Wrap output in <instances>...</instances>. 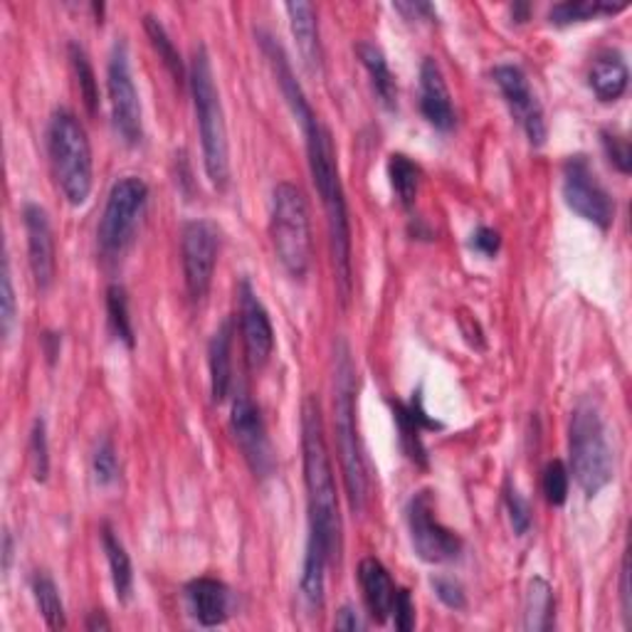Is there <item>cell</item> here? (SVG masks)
<instances>
[{
    "instance_id": "6da1fadb",
    "label": "cell",
    "mask_w": 632,
    "mask_h": 632,
    "mask_svg": "<svg viewBox=\"0 0 632 632\" xmlns=\"http://www.w3.org/2000/svg\"><path fill=\"white\" fill-rule=\"evenodd\" d=\"M301 462L309 506V541L326 551L329 561L338 563L342 556V514H338L336 475L324 438L322 405L314 395L301 403Z\"/></svg>"
},
{
    "instance_id": "7a4b0ae2",
    "label": "cell",
    "mask_w": 632,
    "mask_h": 632,
    "mask_svg": "<svg viewBox=\"0 0 632 632\" xmlns=\"http://www.w3.org/2000/svg\"><path fill=\"white\" fill-rule=\"evenodd\" d=\"M307 136V156H309V171L311 181L317 186V193L322 198L324 213H326V228H329V245H332V262L338 297L346 305L351 297V220H348V205L342 176H338V162L332 131H329L322 119L317 115L307 119L305 124Z\"/></svg>"
},
{
    "instance_id": "3957f363",
    "label": "cell",
    "mask_w": 632,
    "mask_h": 632,
    "mask_svg": "<svg viewBox=\"0 0 632 632\" xmlns=\"http://www.w3.org/2000/svg\"><path fill=\"white\" fill-rule=\"evenodd\" d=\"M334 428L348 506L361 514L368 502V472L356 428V368L346 342L336 344L334 358Z\"/></svg>"
},
{
    "instance_id": "277c9868",
    "label": "cell",
    "mask_w": 632,
    "mask_h": 632,
    "mask_svg": "<svg viewBox=\"0 0 632 632\" xmlns=\"http://www.w3.org/2000/svg\"><path fill=\"white\" fill-rule=\"evenodd\" d=\"M188 84H191V94H193L205 176L215 191L223 193V191H228V186H230L228 127H225L220 92L218 87H215L211 55H207L203 45H198L193 50L191 70H188Z\"/></svg>"
},
{
    "instance_id": "5b68a950",
    "label": "cell",
    "mask_w": 632,
    "mask_h": 632,
    "mask_svg": "<svg viewBox=\"0 0 632 632\" xmlns=\"http://www.w3.org/2000/svg\"><path fill=\"white\" fill-rule=\"evenodd\" d=\"M569 450L575 482L588 499L598 497L610 485L616 457L608 442L606 420L593 401H581L571 413Z\"/></svg>"
},
{
    "instance_id": "8992f818",
    "label": "cell",
    "mask_w": 632,
    "mask_h": 632,
    "mask_svg": "<svg viewBox=\"0 0 632 632\" xmlns=\"http://www.w3.org/2000/svg\"><path fill=\"white\" fill-rule=\"evenodd\" d=\"M47 151L52 174L70 205H84L92 193L94 164L87 131L68 109L55 111L47 127Z\"/></svg>"
},
{
    "instance_id": "52a82bcc",
    "label": "cell",
    "mask_w": 632,
    "mask_h": 632,
    "mask_svg": "<svg viewBox=\"0 0 632 632\" xmlns=\"http://www.w3.org/2000/svg\"><path fill=\"white\" fill-rule=\"evenodd\" d=\"M270 238L287 275L305 279L311 267V220L307 195L299 186L282 181L272 191Z\"/></svg>"
},
{
    "instance_id": "ba28073f",
    "label": "cell",
    "mask_w": 632,
    "mask_h": 632,
    "mask_svg": "<svg viewBox=\"0 0 632 632\" xmlns=\"http://www.w3.org/2000/svg\"><path fill=\"white\" fill-rule=\"evenodd\" d=\"M148 203V186L139 176H124L111 186L104 205L97 240L104 258L117 260L134 242L141 218Z\"/></svg>"
},
{
    "instance_id": "9c48e42d",
    "label": "cell",
    "mask_w": 632,
    "mask_h": 632,
    "mask_svg": "<svg viewBox=\"0 0 632 632\" xmlns=\"http://www.w3.org/2000/svg\"><path fill=\"white\" fill-rule=\"evenodd\" d=\"M405 522H408L413 551L420 561L440 565L460 559L462 539L438 518V502L430 489H420L408 499Z\"/></svg>"
},
{
    "instance_id": "30bf717a",
    "label": "cell",
    "mask_w": 632,
    "mask_h": 632,
    "mask_svg": "<svg viewBox=\"0 0 632 632\" xmlns=\"http://www.w3.org/2000/svg\"><path fill=\"white\" fill-rule=\"evenodd\" d=\"M107 92L111 104V121L119 139L127 146H139L144 139V115H141V99L131 72V55L124 40L111 45L107 64Z\"/></svg>"
},
{
    "instance_id": "8fae6325",
    "label": "cell",
    "mask_w": 632,
    "mask_h": 632,
    "mask_svg": "<svg viewBox=\"0 0 632 632\" xmlns=\"http://www.w3.org/2000/svg\"><path fill=\"white\" fill-rule=\"evenodd\" d=\"M563 201L579 218L608 230L616 220V203H612L606 186L598 181L591 162L583 154L571 156L563 164Z\"/></svg>"
},
{
    "instance_id": "7c38bea8",
    "label": "cell",
    "mask_w": 632,
    "mask_h": 632,
    "mask_svg": "<svg viewBox=\"0 0 632 632\" xmlns=\"http://www.w3.org/2000/svg\"><path fill=\"white\" fill-rule=\"evenodd\" d=\"M220 252V230L207 218L188 220L181 230V262L188 297L201 301L213 285Z\"/></svg>"
},
{
    "instance_id": "4fadbf2b",
    "label": "cell",
    "mask_w": 632,
    "mask_h": 632,
    "mask_svg": "<svg viewBox=\"0 0 632 632\" xmlns=\"http://www.w3.org/2000/svg\"><path fill=\"white\" fill-rule=\"evenodd\" d=\"M492 77L499 92H502L512 117L518 121V127L524 129L526 139L532 141V146H544L546 136H549V127H546L541 102L532 90L529 77H526L524 70L516 68V64H497Z\"/></svg>"
},
{
    "instance_id": "5bb4252c",
    "label": "cell",
    "mask_w": 632,
    "mask_h": 632,
    "mask_svg": "<svg viewBox=\"0 0 632 632\" xmlns=\"http://www.w3.org/2000/svg\"><path fill=\"white\" fill-rule=\"evenodd\" d=\"M230 430L245 462H248L250 469L254 472V477H270L272 472H275V455H272L265 420H262V413L250 395L240 393L238 398L232 401Z\"/></svg>"
},
{
    "instance_id": "9a60e30c",
    "label": "cell",
    "mask_w": 632,
    "mask_h": 632,
    "mask_svg": "<svg viewBox=\"0 0 632 632\" xmlns=\"http://www.w3.org/2000/svg\"><path fill=\"white\" fill-rule=\"evenodd\" d=\"M238 297H240L238 322L245 358H248L250 368H262L270 361L272 351H275V329H272V319L265 305H262V299L258 297V291L250 285V279L240 282Z\"/></svg>"
},
{
    "instance_id": "2e32d148",
    "label": "cell",
    "mask_w": 632,
    "mask_h": 632,
    "mask_svg": "<svg viewBox=\"0 0 632 632\" xmlns=\"http://www.w3.org/2000/svg\"><path fill=\"white\" fill-rule=\"evenodd\" d=\"M23 223L27 235V260L35 277V285L40 291L50 289L58 272V258H55V235L50 218H47L45 207L37 203H27L23 207Z\"/></svg>"
},
{
    "instance_id": "e0dca14e",
    "label": "cell",
    "mask_w": 632,
    "mask_h": 632,
    "mask_svg": "<svg viewBox=\"0 0 632 632\" xmlns=\"http://www.w3.org/2000/svg\"><path fill=\"white\" fill-rule=\"evenodd\" d=\"M420 111L428 124L438 131H452L457 124V111L450 97L445 74L432 58H426L420 64Z\"/></svg>"
},
{
    "instance_id": "ac0fdd59",
    "label": "cell",
    "mask_w": 632,
    "mask_h": 632,
    "mask_svg": "<svg viewBox=\"0 0 632 632\" xmlns=\"http://www.w3.org/2000/svg\"><path fill=\"white\" fill-rule=\"evenodd\" d=\"M230 588L223 581L203 575L186 586V603L191 616L203 628H218L230 618Z\"/></svg>"
},
{
    "instance_id": "d6986e66",
    "label": "cell",
    "mask_w": 632,
    "mask_h": 632,
    "mask_svg": "<svg viewBox=\"0 0 632 632\" xmlns=\"http://www.w3.org/2000/svg\"><path fill=\"white\" fill-rule=\"evenodd\" d=\"M393 415H395V422H398L403 452L413 462H418V465L426 467L428 455H426V445H422V432L440 430V422L432 420L426 413V408H422L420 393H415L410 403H393Z\"/></svg>"
},
{
    "instance_id": "ffe728a7",
    "label": "cell",
    "mask_w": 632,
    "mask_h": 632,
    "mask_svg": "<svg viewBox=\"0 0 632 632\" xmlns=\"http://www.w3.org/2000/svg\"><path fill=\"white\" fill-rule=\"evenodd\" d=\"M358 583H361L368 616L375 622L389 620L393 612L395 591H398L389 569H385L379 559H373V556H366V559L358 563Z\"/></svg>"
},
{
    "instance_id": "44dd1931",
    "label": "cell",
    "mask_w": 632,
    "mask_h": 632,
    "mask_svg": "<svg viewBox=\"0 0 632 632\" xmlns=\"http://www.w3.org/2000/svg\"><path fill=\"white\" fill-rule=\"evenodd\" d=\"M285 11L289 15L291 35H295L299 55H301V60H305L307 70L311 74H322L324 52H322V40H319V23H317L314 5L305 3V0H291V3L285 5Z\"/></svg>"
},
{
    "instance_id": "7402d4cb",
    "label": "cell",
    "mask_w": 632,
    "mask_h": 632,
    "mask_svg": "<svg viewBox=\"0 0 632 632\" xmlns=\"http://www.w3.org/2000/svg\"><path fill=\"white\" fill-rule=\"evenodd\" d=\"M588 84L603 104L618 102L628 92L630 70L618 50H603L591 62Z\"/></svg>"
},
{
    "instance_id": "603a6c76",
    "label": "cell",
    "mask_w": 632,
    "mask_h": 632,
    "mask_svg": "<svg viewBox=\"0 0 632 632\" xmlns=\"http://www.w3.org/2000/svg\"><path fill=\"white\" fill-rule=\"evenodd\" d=\"M232 336L235 326L232 319H225L218 326V332L211 338V348H207V366H211V393L215 403H223L228 398L232 385Z\"/></svg>"
},
{
    "instance_id": "cb8c5ba5",
    "label": "cell",
    "mask_w": 632,
    "mask_h": 632,
    "mask_svg": "<svg viewBox=\"0 0 632 632\" xmlns=\"http://www.w3.org/2000/svg\"><path fill=\"white\" fill-rule=\"evenodd\" d=\"M356 55L366 68L368 77H371L373 92L379 94L383 107L391 111L398 109V84H395V77L389 68V60H385L381 47H375L373 43H358Z\"/></svg>"
},
{
    "instance_id": "d4e9b609",
    "label": "cell",
    "mask_w": 632,
    "mask_h": 632,
    "mask_svg": "<svg viewBox=\"0 0 632 632\" xmlns=\"http://www.w3.org/2000/svg\"><path fill=\"white\" fill-rule=\"evenodd\" d=\"M329 561L326 551L322 546L307 539L305 551V565H301V579H299V593L301 600L307 603L309 610H322L324 608V581H326V565Z\"/></svg>"
},
{
    "instance_id": "484cf974",
    "label": "cell",
    "mask_w": 632,
    "mask_h": 632,
    "mask_svg": "<svg viewBox=\"0 0 632 632\" xmlns=\"http://www.w3.org/2000/svg\"><path fill=\"white\" fill-rule=\"evenodd\" d=\"M102 546H104V553H107V561H109L111 586H115L117 600L129 603L131 593H134V565H131V559L124 549V544L119 541V536L115 534V529H111L109 524H104V529H102Z\"/></svg>"
},
{
    "instance_id": "4316f807",
    "label": "cell",
    "mask_w": 632,
    "mask_h": 632,
    "mask_svg": "<svg viewBox=\"0 0 632 632\" xmlns=\"http://www.w3.org/2000/svg\"><path fill=\"white\" fill-rule=\"evenodd\" d=\"M556 620V598L549 581L534 579L526 588L524 600V630L546 632L553 628Z\"/></svg>"
},
{
    "instance_id": "83f0119b",
    "label": "cell",
    "mask_w": 632,
    "mask_h": 632,
    "mask_svg": "<svg viewBox=\"0 0 632 632\" xmlns=\"http://www.w3.org/2000/svg\"><path fill=\"white\" fill-rule=\"evenodd\" d=\"M625 3H608V0H563L556 3L549 13V21L559 27L596 21V17L616 15L625 11Z\"/></svg>"
},
{
    "instance_id": "f1b7e54d",
    "label": "cell",
    "mask_w": 632,
    "mask_h": 632,
    "mask_svg": "<svg viewBox=\"0 0 632 632\" xmlns=\"http://www.w3.org/2000/svg\"><path fill=\"white\" fill-rule=\"evenodd\" d=\"M389 176H391V186H393L395 198H398V203L405 207V211H413L415 201H418V191H420V178H422L420 166L410 162L408 156L393 154L389 162Z\"/></svg>"
},
{
    "instance_id": "f546056e",
    "label": "cell",
    "mask_w": 632,
    "mask_h": 632,
    "mask_svg": "<svg viewBox=\"0 0 632 632\" xmlns=\"http://www.w3.org/2000/svg\"><path fill=\"white\" fill-rule=\"evenodd\" d=\"M144 31L148 35L151 45H154V50L158 52V58L164 60L166 70L171 72V77L176 84H186L188 82V72H186V64L181 60V52L176 50V45L171 40V35L166 33L164 23L158 21L154 15H146L144 17Z\"/></svg>"
},
{
    "instance_id": "4dcf8cb0",
    "label": "cell",
    "mask_w": 632,
    "mask_h": 632,
    "mask_svg": "<svg viewBox=\"0 0 632 632\" xmlns=\"http://www.w3.org/2000/svg\"><path fill=\"white\" fill-rule=\"evenodd\" d=\"M33 596L37 603V610L45 618L47 628L50 630H64L68 628V616H64V606L60 598V591L55 586V581L47 573H37L33 579Z\"/></svg>"
},
{
    "instance_id": "1f68e13d",
    "label": "cell",
    "mask_w": 632,
    "mask_h": 632,
    "mask_svg": "<svg viewBox=\"0 0 632 632\" xmlns=\"http://www.w3.org/2000/svg\"><path fill=\"white\" fill-rule=\"evenodd\" d=\"M70 62H72L74 77H77V87H80L84 107H87L90 115H97V109H99V84H97V74H94V68H92V62H90V55L84 52L82 45L70 43Z\"/></svg>"
},
{
    "instance_id": "d6a6232c",
    "label": "cell",
    "mask_w": 632,
    "mask_h": 632,
    "mask_svg": "<svg viewBox=\"0 0 632 632\" xmlns=\"http://www.w3.org/2000/svg\"><path fill=\"white\" fill-rule=\"evenodd\" d=\"M107 314H109V326L119 342H124L127 348H134V324H131L129 317V295L121 285H109L107 289Z\"/></svg>"
},
{
    "instance_id": "836d02e7",
    "label": "cell",
    "mask_w": 632,
    "mask_h": 632,
    "mask_svg": "<svg viewBox=\"0 0 632 632\" xmlns=\"http://www.w3.org/2000/svg\"><path fill=\"white\" fill-rule=\"evenodd\" d=\"M17 319V301H15V287H13V272H11V258H3V275H0V332L8 342L13 334Z\"/></svg>"
},
{
    "instance_id": "e575fe53",
    "label": "cell",
    "mask_w": 632,
    "mask_h": 632,
    "mask_svg": "<svg viewBox=\"0 0 632 632\" xmlns=\"http://www.w3.org/2000/svg\"><path fill=\"white\" fill-rule=\"evenodd\" d=\"M569 485H571L569 467H565L561 460H551L549 465L544 467V477H541V489H544L546 502H549L551 506H563L565 499H569Z\"/></svg>"
},
{
    "instance_id": "d590c367",
    "label": "cell",
    "mask_w": 632,
    "mask_h": 632,
    "mask_svg": "<svg viewBox=\"0 0 632 632\" xmlns=\"http://www.w3.org/2000/svg\"><path fill=\"white\" fill-rule=\"evenodd\" d=\"M31 465L37 482H45L50 475V442H47L45 418H35L31 432Z\"/></svg>"
},
{
    "instance_id": "8d00e7d4",
    "label": "cell",
    "mask_w": 632,
    "mask_h": 632,
    "mask_svg": "<svg viewBox=\"0 0 632 632\" xmlns=\"http://www.w3.org/2000/svg\"><path fill=\"white\" fill-rule=\"evenodd\" d=\"M92 472L97 485L109 487L117 482L119 477V460H117V450L111 445V440H102L97 450L92 455Z\"/></svg>"
},
{
    "instance_id": "74e56055",
    "label": "cell",
    "mask_w": 632,
    "mask_h": 632,
    "mask_svg": "<svg viewBox=\"0 0 632 632\" xmlns=\"http://www.w3.org/2000/svg\"><path fill=\"white\" fill-rule=\"evenodd\" d=\"M504 502H506V512H509V522H512V529L516 536H526L532 529V506L526 502L524 494L518 489L506 482L504 489Z\"/></svg>"
},
{
    "instance_id": "f35d334b",
    "label": "cell",
    "mask_w": 632,
    "mask_h": 632,
    "mask_svg": "<svg viewBox=\"0 0 632 632\" xmlns=\"http://www.w3.org/2000/svg\"><path fill=\"white\" fill-rule=\"evenodd\" d=\"M600 141H603V151L610 158V164L618 168L622 176H628L632 171V148L628 136L618 134V131H600Z\"/></svg>"
},
{
    "instance_id": "ab89813d",
    "label": "cell",
    "mask_w": 632,
    "mask_h": 632,
    "mask_svg": "<svg viewBox=\"0 0 632 632\" xmlns=\"http://www.w3.org/2000/svg\"><path fill=\"white\" fill-rule=\"evenodd\" d=\"M432 591H436V596L440 598V603L450 610H465L467 608V596H465V588H462V583L455 579H448V575H436V579L430 581Z\"/></svg>"
},
{
    "instance_id": "60d3db41",
    "label": "cell",
    "mask_w": 632,
    "mask_h": 632,
    "mask_svg": "<svg viewBox=\"0 0 632 632\" xmlns=\"http://www.w3.org/2000/svg\"><path fill=\"white\" fill-rule=\"evenodd\" d=\"M393 625L395 630L401 632H410L415 628V606H413V598L410 593L405 588L395 591V603H393Z\"/></svg>"
},
{
    "instance_id": "b9f144b4",
    "label": "cell",
    "mask_w": 632,
    "mask_h": 632,
    "mask_svg": "<svg viewBox=\"0 0 632 632\" xmlns=\"http://www.w3.org/2000/svg\"><path fill=\"white\" fill-rule=\"evenodd\" d=\"M469 248L479 254H485V258H494L499 248H502V235H499L494 228H487V225H482V228H477L475 232H472Z\"/></svg>"
},
{
    "instance_id": "7bdbcfd3",
    "label": "cell",
    "mask_w": 632,
    "mask_h": 632,
    "mask_svg": "<svg viewBox=\"0 0 632 632\" xmlns=\"http://www.w3.org/2000/svg\"><path fill=\"white\" fill-rule=\"evenodd\" d=\"M620 608L625 618V628L632 625V588H630V553L622 556L620 565Z\"/></svg>"
},
{
    "instance_id": "ee69618b",
    "label": "cell",
    "mask_w": 632,
    "mask_h": 632,
    "mask_svg": "<svg viewBox=\"0 0 632 632\" xmlns=\"http://www.w3.org/2000/svg\"><path fill=\"white\" fill-rule=\"evenodd\" d=\"M393 8L403 15H408V21H436L438 11L430 3H393Z\"/></svg>"
},
{
    "instance_id": "f6af8a7d",
    "label": "cell",
    "mask_w": 632,
    "mask_h": 632,
    "mask_svg": "<svg viewBox=\"0 0 632 632\" xmlns=\"http://www.w3.org/2000/svg\"><path fill=\"white\" fill-rule=\"evenodd\" d=\"M334 628L336 630H346V632H356V630H363V622L358 620L356 610L344 606L342 610L336 612V620H334Z\"/></svg>"
},
{
    "instance_id": "bcb514c9",
    "label": "cell",
    "mask_w": 632,
    "mask_h": 632,
    "mask_svg": "<svg viewBox=\"0 0 632 632\" xmlns=\"http://www.w3.org/2000/svg\"><path fill=\"white\" fill-rule=\"evenodd\" d=\"M43 344H45V356H47V361H50V366L55 363V358L60 356V344H62V338L60 334H45L43 336Z\"/></svg>"
},
{
    "instance_id": "7dc6e473",
    "label": "cell",
    "mask_w": 632,
    "mask_h": 632,
    "mask_svg": "<svg viewBox=\"0 0 632 632\" xmlns=\"http://www.w3.org/2000/svg\"><path fill=\"white\" fill-rule=\"evenodd\" d=\"M87 630H109L111 628V622L104 618V612H92L90 620H87V625H84Z\"/></svg>"
},
{
    "instance_id": "c3c4849f",
    "label": "cell",
    "mask_w": 632,
    "mask_h": 632,
    "mask_svg": "<svg viewBox=\"0 0 632 632\" xmlns=\"http://www.w3.org/2000/svg\"><path fill=\"white\" fill-rule=\"evenodd\" d=\"M529 3H514V8H512V15H514V21L516 23H524L526 17H529Z\"/></svg>"
},
{
    "instance_id": "681fc988",
    "label": "cell",
    "mask_w": 632,
    "mask_h": 632,
    "mask_svg": "<svg viewBox=\"0 0 632 632\" xmlns=\"http://www.w3.org/2000/svg\"><path fill=\"white\" fill-rule=\"evenodd\" d=\"M3 544H5V553H3L5 563L3 565H5V571H8V569H11V559H13V539H11V534H5Z\"/></svg>"
}]
</instances>
